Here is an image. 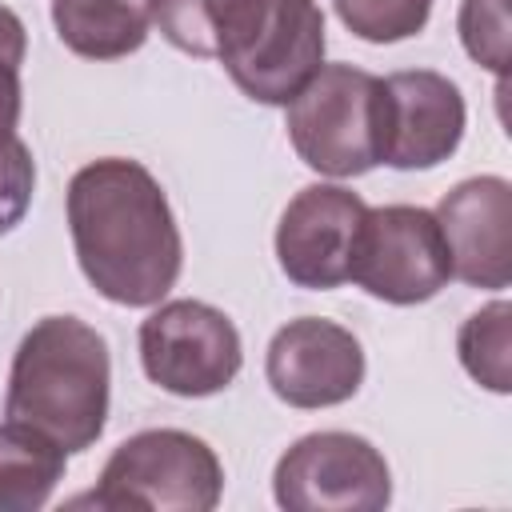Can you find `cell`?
<instances>
[{
	"instance_id": "cell-1",
	"label": "cell",
	"mask_w": 512,
	"mask_h": 512,
	"mask_svg": "<svg viewBox=\"0 0 512 512\" xmlns=\"http://www.w3.org/2000/svg\"><path fill=\"white\" fill-rule=\"evenodd\" d=\"M68 228L88 284L112 304H160L180 276L176 216L156 176L136 160L84 164L68 184Z\"/></svg>"
},
{
	"instance_id": "cell-2",
	"label": "cell",
	"mask_w": 512,
	"mask_h": 512,
	"mask_svg": "<svg viewBox=\"0 0 512 512\" xmlns=\"http://www.w3.org/2000/svg\"><path fill=\"white\" fill-rule=\"evenodd\" d=\"M108 344L76 316H44L12 356L4 416L56 440L64 452L96 444L108 420Z\"/></svg>"
},
{
	"instance_id": "cell-3",
	"label": "cell",
	"mask_w": 512,
	"mask_h": 512,
	"mask_svg": "<svg viewBox=\"0 0 512 512\" xmlns=\"http://www.w3.org/2000/svg\"><path fill=\"white\" fill-rule=\"evenodd\" d=\"M216 60L244 96L288 104L324 64V16L316 0H228Z\"/></svg>"
},
{
	"instance_id": "cell-4",
	"label": "cell",
	"mask_w": 512,
	"mask_h": 512,
	"mask_svg": "<svg viewBox=\"0 0 512 512\" xmlns=\"http://www.w3.org/2000/svg\"><path fill=\"white\" fill-rule=\"evenodd\" d=\"M224 492V468L216 452L180 428H148L128 436L104 464L96 508L140 512H212Z\"/></svg>"
},
{
	"instance_id": "cell-5",
	"label": "cell",
	"mask_w": 512,
	"mask_h": 512,
	"mask_svg": "<svg viewBox=\"0 0 512 512\" xmlns=\"http://www.w3.org/2000/svg\"><path fill=\"white\" fill-rule=\"evenodd\" d=\"M288 140L324 176H364L380 164V80L352 64H320L288 100Z\"/></svg>"
},
{
	"instance_id": "cell-6",
	"label": "cell",
	"mask_w": 512,
	"mask_h": 512,
	"mask_svg": "<svg viewBox=\"0 0 512 512\" xmlns=\"http://www.w3.org/2000/svg\"><path fill=\"white\" fill-rule=\"evenodd\" d=\"M348 280L388 304L432 300L452 280V256L436 216L412 204L368 208L352 248Z\"/></svg>"
},
{
	"instance_id": "cell-7",
	"label": "cell",
	"mask_w": 512,
	"mask_h": 512,
	"mask_svg": "<svg viewBox=\"0 0 512 512\" xmlns=\"http://www.w3.org/2000/svg\"><path fill=\"white\" fill-rule=\"evenodd\" d=\"M140 360L148 380L164 392L212 396L236 380L244 348L236 324L220 308L204 300H172L140 324Z\"/></svg>"
},
{
	"instance_id": "cell-8",
	"label": "cell",
	"mask_w": 512,
	"mask_h": 512,
	"mask_svg": "<svg viewBox=\"0 0 512 512\" xmlns=\"http://www.w3.org/2000/svg\"><path fill=\"white\" fill-rule=\"evenodd\" d=\"M272 492L288 512H376L392 500V472L364 436L312 432L276 460Z\"/></svg>"
},
{
	"instance_id": "cell-9",
	"label": "cell",
	"mask_w": 512,
	"mask_h": 512,
	"mask_svg": "<svg viewBox=\"0 0 512 512\" xmlns=\"http://www.w3.org/2000/svg\"><path fill=\"white\" fill-rule=\"evenodd\" d=\"M368 204L340 184L300 188L276 224V260L300 288H340Z\"/></svg>"
},
{
	"instance_id": "cell-10",
	"label": "cell",
	"mask_w": 512,
	"mask_h": 512,
	"mask_svg": "<svg viewBox=\"0 0 512 512\" xmlns=\"http://www.w3.org/2000/svg\"><path fill=\"white\" fill-rule=\"evenodd\" d=\"M264 372L284 404L332 408L360 392L364 348L348 328L320 316H300L272 336Z\"/></svg>"
},
{
	"instance_id": "cell-11",
	"label": "cell",
	"mask_w": 512,
	"mask_h": 512,
	"mask_svg": "<svg viewBox=\"0 0 512 512\" xmlns=\"http://www.w3.org/2000/svg\"><path fill=\"white\" fill-rule=\"evenodd\" d=\"M464 96L428 68L380 80V160L392 168H436L460 148Z\"/></svg>"
},
{
	"instance_id": "cell-12",
	"label": "cell",
	"mask_w": 512,
	"mask_h": 512,
	"mask_svg": "<svg viewBox=\"0 0 512 512\" xmlns=\"http://www.w3.org/2000/svg\"><path fill=\"white\" fill-rule=\"evenodd\" d=\"M452 276L472 288H508L512 280V184L504 176L460 180L436 204Z\"/></svg>"
},
{
	"instance_id": "cell-13",
	"label": "cell",
	"mask_w": 512,
	"mask_h": 512,
	"mask_svg": "<svg viewBox=\"0 0 512 512\" xmlns=\"http://www.w3.org/2000/svg\"><path fill=\"white\" fill-rule=\"evenodd\" d=\"M52 24L76 56L116 60L148 40L152 0H52Z\"/></svg>"
},
{
	"instance_id": "cell-14",
	"label": "cell",
	"mask_w": 512,
	"mask_h": 512,
	"mask_svg": "<svg viewBox=\"0 0 512 512\" xmlns=\"http://www.w3.org/2000/svg\"><path fill=\"white\" fill-rule=\"evenodd\" d=\"M64 476V448L28 424H0V512L44 508Z\"/></svg>"
},
{
	"instance_id": "cell-15",
	"label": "cell",
	"mask_w": 512,
	"mask_h": 512,
	"mask_svg": "<svg viewBox=\"0 0 512 512\" xmlns=\"http://www.w3.org/2000/svg\"><path fill=\"white\" fill-rule=\"evenodd\" d=\"M512 308L504 300L472 312L460 328V364L464 372L492 388V392H508L512 388Z\"/></svg>"
},
{
	"instance_id": "cell-16",
	"label": "cell",
	"mask_w": 512,
	"mask_h": 512,
	"mask_svg": "<svg viewBox=\"0 0 512 512\" xmlns=\"http://www.w3.org/2000/svg\"><path fill=\"white\" fill-rule=\"evenodd\" d=\"M432 0H336V16L348 32L372 44H396L428 24Z\"/></svg>"
},
{
	"instance_id": "cell-17",
	"label": "cell",
	"mask_w": 512,
	"mask_h": 512,
	"mask_svg": "<svg viewBox=\"0 0 512 512\" xmlns=\"http://www.w3.org/2000/svg\"><path fill=\"white\" fill-rule=\"evenodd\" d=\"M228 0H152L160 36L188 56H216V24Z\"/></svg>"
},
{
	"instance_id": "cell-18",
	"label": "cell",
	"mask_w": 512,
	"mask_h": 512,
	"mask_svg": "<svg viewBox=\"0 0 512 512\" xmlns=\"http://www.w3.org/2000/svg\"><path fill=\"white\" fill-rule=\"evenodd\" d=\"M460 40L476 64L504 76V68H508V0H464L460 4Z\"/></svg>"
},
{
	"instance_id": "cell-19",
	"label": "cell",
	"mask_w": 512,
	"mask_h": 512,
	"mask_svg": "<svg viewBox=\"0 0 512 512\" xmlns=\"http://www.w3.org/2000/svg\"><path fill=\"white\" fill-rule=\"evenodd\" d=\"M32 188H36L32 152L20 136H12L0 144V236L24 220V212L32 204Z\"/></svg>"
},
{
	"instance_id": "cell-20",
	"label": "cell",
	"mask_w": 512,
	"mask_h": 512,
	"mask_svg": "<svg viewBox=\"0 0 512 512\" xmlns=\"http://www.w3.org/2000/svg\"><path fill=\"white\" fill-rule=\"evenodd\" d=\"M20 68L4 64L0 60V144L16 136V124H20Z\"/></svg>"
},
{
	"instance_id": "cell-21",
	"label": "cell",
	"mask_w": 512,
	"mask_h": 512,
	"mask_svg": "<svg viewBox=\"0 0 512 512\" xmlns=\"http://www.w3.org/2000/svg\"><path fill=\"white\" fill-rule=\"evenodd\" d=\"M24 48H28V40H24L20 16L0 4V60L12 64V68H20V64H24Z\"/></svg>"
}]
</instances>
